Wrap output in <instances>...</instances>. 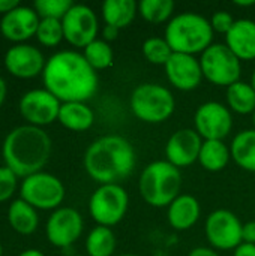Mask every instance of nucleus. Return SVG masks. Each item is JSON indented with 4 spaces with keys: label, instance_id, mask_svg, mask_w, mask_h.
I'll list each match as a JSON object with an SVG mask.
<instances>
[{
    "label": "nucleus",
    "instance_id": "33",
    "mask_svg": "<svg viewBox=\"0 0 255 256\" xmlns=\"http://www.w3.org/2000/svg\"><path fill=\"white\" fill-rule=\"evenodd\" d=\"M17 178H18L17 174L12 170H9L6 165L0 166V202L8 201L14 195L18 186Z\"/></svg>",
    "mask_w": 255,
    "mask_h": 256
},
{
    "label": "nucleus",
    "instance_id": "42",
    "mask_svg": "<svg viewBox=\"0 0 255 256\" xmlns=\"http://www.w3.org/2000/svg\"><path fill=\"white\" fill-rule=\"evenodd\" d=\"M237 6H252L255 4V0H249V2H236Z\"/></svg>",
    "mask_w": 255,
    "mask_h": 256
},
{
    "label": "nucleus",
    "instance_id": "46",
    "mask_svg": "<svg viewBox=\"0 0 255 256\" xmlns=\"http://www.w3.org/2000/svg\"><path fill=\"white\" fill-rule=\"evenodd\" d=\"M119 256H135V255H131V254H123V255H119Z\"/></svg>",
    "mask_w": 255,
    "mask_h": 256
},
{
    "label": "nucleus",
    "instance_id": "12",
    "mask_svg": "<svg viewBox=\"0 0 255 256\" xmlns=\"http://www.w3.org/2000/svg\"><path fill=\"white\" fill-rule=\"evenodd\" d=\"M65 39L80 48H86L96 39L98 18L93 9L86 4H74L62 20Z\"/></svg>",
    "mask_w": 255,
    "mask_h": 256
},
{
    "label": "nucleus",
    "instance_id": "25",
    "mask_svg": "<svg viewBox=\"0 0 255 256\" xmlns=\"http://www.w3.org/2000/svg\"><path fill=\"white\" fill-rule=\"evenodd\" d=\"M230 154L231 152L222 141H204L200 150L198 162L204 170L218 172L227 166Z\"/></svg>",
    "mask_w": 255,
    "mask_h": 256
},
{
    "label": "nucleus",
    "instance_id": "23",
    "mask_svg": "<svg viewBox=\"0 0 255 256\" xmlns=\"http://www.w3.org/2000/svg\"><path fill=\"white\" fill-rule=\"evenodd\" d=\"M137 8L138 6L134 0H105L102 4V16L107 26L120 30L134 21Z\"/></svg>",
    "mask_w": 255,
    "mask_h": 256
},
{
    "label": "nucleus",
    "instance_id": "31",
    "mask_svg": "<svg viewBox=\"0 0 255 256\" xmlns=\"http://www.w3.org/2000/svg\"><path fill=\"white\" fill-rule=\"evenodd\" d=\"M143 54L150 63L165 66V63L173 56V50L165 38H149L143 44Z\"/></svg>",
    "mask_w": 255,
    "mask_h": 256
},
{
    "label": "nucleus",
    "instance_id": "29",
    "mask_svg": "<svg viewBox=\"0 0 255 256\" xmlns=\"http://www.w3.org/2000/svg\"><path fill=\"white\" fill-rule=\"evenodd\" d=\"M87 60V63L96 70V69H107L113 64V50L111 46L101 39H95L84 48L83 54Z\"/></svg>",
    "mask_w": 255,
    "mask_h": 256
},
{
    "label": "nucleus",
    "instance_id": "44",
    "mask_svg": "<svg viewBox=\"0 0 255 256\" xmlns=\"http://www.w3.org/2000/svg\"><path fill=\"white\" fill-rule=\"evenodd\" d=\"M3 255V248H2V243H0V256Z\"/></svg>",
    "mask_w": 255,
    "mask_h": 256
},
{
    "label": "nucleus",
    "instance_id": "1",
    "mask_svg": "<svg viewBox=\"0 0 255 256\" xmlns=\"http://www.w3.org/2000/svg\"><path fill=\"white\" fill-rule=\"evenodd\" d=\"M44 84L59 100L84 102L98 90V75L86 57L77 51L53 54L42 72Z\"/></svg>",
    "mask_w": 255,
    "mask_h": 256
},
{
    "label": "nucleus",
    "instance_id": "18",
    "mask_svg": "<svg viewBox=\"0 0 255 256\" xmlns=\"http://www.w3.org/2000/svg\"><path fill=\"white\" fill-rule=\"evenodd\" d=\"M164 68L168 81L179 90L189 92L198 87V84L201 82V64L197 58H194V56L173 52Z\"/></svg>",
    "mask_w": 255,
    "mask_h": 256
},
{
    "label": "nucleus",
    "instance_id": "4",
    "mask_svg": "<svg viewBox=\"0 0 255 256\" xmlns=\"http://www.w3.org/2000/svg\"><path fill=\"white\" fill-rule=\"evenodd\" d=\"M213 39V28L209 20L194 12H183L170 20L165 27V40L173 52L194 56L204 52Z\"/></svg>",
    "mask_w": 255,
    "mask_h": 256
},
{
    "label": "nucleus",
    "instance_id": "9",
    "mask_svg": "<svg viewBox=\"0 0 255 256\" xmlns=\"http://www.w3.org/2000/svg\"><path fill=\"white\" fill-rule=\"evenodd\" d=\"M20 195L35 208L53 210L65 200V186L56 176L39 171L23 180Z\"/></svg>",
    "mask_w": 255,
    "mask_h": 256
},
{
    "label": "nucleus",
    "instance_id": "37",
    "mask_svg": "<svg viewBox=\"0 0 255 256\" xmlns=\"http://www.w3.org/2000/svg\"><path fill=\"white\" fill-rule=\"evenodd\" d=\"M18 4H20V2H17V0H0V12L5 15L9 10H12L14 8H17Z\"/></svg>",
    "mask_w": 255,
    "mask_h": 256
},
{
    "label": "nucleus",
    "instance_id": "38",
    "mask_svg": "<svg viewBox=\"0 0 255 256\" xmlns=\"http://www.w3.org/2000/svg\"><path fill=\"white\" fill-rule=\"evenodd\" d=\"M188 256H219L215 250L209 249V248H195L191 250V254Z\"/></svg>",
    "mask_w": 255,
    "mask_h": 256
},
{
    "label": "nucleus",
    "instance_id": "41",
    "mask_svg": "<svg viewBox=\"0 0 255 256\" xmlns=\"http://www.w3.org/2000/svg\"><path fill=\"white\" fill-rule=\"evenodd\" d=\"M18 256H45L41 250H38V249H27V250H24V252H21Z\"/></svg>",
    "mask_w": 255,
    "mask_h": 256
},
{
    "label": "nucleus",
    "instance_id": "17",
    "mask_svg": "<svg viewBox=\"0 0 255 256\" xmlns=\"http://www.w3.org/2000/svg\"><path fill=\"white\" fill-rule=\"evenodd\" d=\"M39 21L41 18L33 8L18 4L2 16L0 32L6 39L21 44L23 40L36 34Z\"/></svg>",
    "mask_w": 255,
    "mask_h": 256
},
{
    "label": "nucleus",
    "instance_id": "32",
    "mask_svg": "<svg viewBox=\"0 0 255 256\" xmlns=\"http://www.w3.org/2000/svg\"><path fill=\"white\" fill-rule=\"evenodd\" d=\"M74 6L71 0H36L33 9L41 18H56L63 20L68 10Z\"/></svg>",
    "mask_w": 255,
    "mask_h": 256
},
{
    "label": "nucleus",
    "instance_id": "2",
    "mask_svg": "<svg viewBox=\"0 0 255 256\" xmlns=\"http://www.w3.org/2000/svg\"><path fill=\"white\" fill-rule=\"evenodd\" d=\"M87 174L102 184H119L135 168V152L131 142L119 135H105L93 141L84 153Z\"/></svg>",
    "mask_w": 255,
    "mask_h": 256
},
{
    "label": "nucleus",
    "instance_id": "13",
    "mask_svg": "<svg viewBox=\"0 0 255 256\" xmlns=\"http://www.w3.org/2000/svg\"><path fill=\"white\" fill-rule=\"evenodd\" d=\"M194 123L197 134L206 141H222L233 128V117L222 104L206 102L195 111Z\"/></svg>",
    "mask_w": 255,
    "mask_h": 256
},
{
    "label": "nucleus",
    "instance_id": "20",
    "mask_svg": "<svg viewBox=\"0 0 255 256\" xmlns=\"http://www.w3.org/2000/svg\"><path fill=\"white\" fill-rule=\"evenodd\" d=\"M200 204L191 195H179L168 206V222L177 231L192 228L200 218Z\"/></svg>",
    "mask_w": 255,
    "mask_h": 256
},
{
    "label": "nucleus",
    "instance_id": "16",
    "mask_svg": "<svg viewBox=\"0 0 255 256\" xmlns=\"http://www.w3.org/2000/svg\"><path fill=\"white\" fill-rule=\"evenodd\" d=\"M203 141L201 136L194 129L176 130L165 146L167 160L176 168H183L192 165L198 160Z\"/></svg>",
    "mask_w": 255,
    "mask_h": 256
},
{
    "label": "nucleus",
    "instance_id": "11",
    "mask_svg": "<svg viewBox=\"0 0 255 256\" xmlns=\"http://www.w3.org/2000/svg\"><path fill=\"white\" fill-rule=\"evenodd\" d=\"M60 100L47 88H35L24 93L20 99V112L32 126H45L57 120Z\"/></svg>",
    "mask_w": 255,
    "mask_h": 256
},
{
    "label": "nucleus",
    "instance_id": "3",
    "mask_svg": "<svg viewBox=\"0 0 255 256\" xmlns=\"http://www.w3.org/2000/svg\"><path fill=\"white\" fill-rule=\"evenodd\" d=\"M2 154L5 165L17 177L26 178L47 165L51 154V138L38 126H17L5 138Z\"/></svg>",
    "mask_w": 255,
    "mask_h": 256
},
{
    "label": "nucleus",
    "instance_id": "21",
    "mask_svg": "<svg viewBox=\"0 0 255 256\" xmlns=\"http://www.w3.org/2000/svg\"><path fill=\"white\" fill-rule=\"evenodd\" d=\"M8 222L14 231L23 236H29L36 231L39 225V218L36 208L32 207L24 200L18 198L11 202L8 208Z\"/></svg>",
    "mask_w": 255,
    "mask_h": 256
},
{
    "label": "nucleus",
    "instance_id": "34",
    "mask_svg": "<svg viewBox=\"0 0 255 256\" xmlns=\"http://www.w3.org/2000/svg\"><path fill=\"white\" fill-rule=\"evenodd\" d=\"M210 24H212L213 32H218V33H224V34H227V33L230 32V28L233 27L234 20H233V16H231L228 12H225V10H219V12H215V14L212 15Z\"/></svg>",
    "mask_w": 255,
    "mask_h": 256
},
{
    "label": "nucleus",
    "instance_id": "47",
    "mask_svg": "<svg viewBox=\"0 0 255 256\" xmlns=\"http://www.w3.org/2000/svg\"><path fill=\"white\" fill-rule=\"evenodd\" d=\"M74 256H84V255H74Z\"/></svg>",
    "mask_w": 255,
    "mask_h": 256
},
{
    "label": "nucleus",
    "instance_id": "10",
    "mask_svg": "<svg viewBox=\"0 0 255 256\" xmlns=\"http://www.w3.org/2000/svg\"><path fill=\"white\" fill-rule=\"evenodd\" d=\"M242 228L243 225L234 213L215 210L206 220V237L213 248L230 250L242 244Z\"/></svg>",
    "mask_w": 255,
    "mask_h": 256
},
{
    "label": "nucleus",
    "instance_id": "27",
    "mask_svg": "<svg viewBox=\"0 0 255 256\" xmlns=\"http://www.w3.org/2000/svg\"><path fill=\"white\" fill-rule=\"evenodd\" d=\"M116 249V237L107 226L93 228L86 240V250L89 256H111Z\"/></svg>",
    "mask_w": 255,
    "mask_h": 256
},
{
    "label": "nucleus",
    "instance_id": "14",
    "mask_svg": "<svg viewBox=\"0 0 255 256\" xmlns=\"http://www.w3.org/2000/svg\"><path fill=\"white\" fill-rule=\"evenodd\" d=\"M47 238L56 248H69L74 244L83 232L81 214L71 208H57L47 222Z\"/></svg>",
    "mask_w": 255,
    "mask_h": 256
},
{
    "label": "nucleus",
    "instance_id": "22",
    "mask_svg": "<svg viewBox=\"0 0 255 256\" xmlns=\"http://www.w3.org/2000/svg\"><path fill=\"white\" fill-rule=\"evenodd\" d=\"M57 120L66 129L81 132L87 130L93 124L95 114L84 102H65L60 106Z\"/></svg>",
    "mask_w": 255,
    "mask_h": 256
},
{
    "label": "nucleus",
    "instance_id": "39",
    "mask_svg": "<svg viewBox=\"0 0 255 256\" xmlns=\"http://www.w3.org/2000/svg\"><path fill=\"white\" fill-rule=\"evenodd\" d=\"M119 34V28L117 27H113V26H107L104 27V38L105 40H114Z\"/></svg>",
    "mask_w": 255,
    "mask_h": 256
},
{
    "label": "nucleus",
    "instance_id": "35",
    "mask_svg": "<svg viewBox=\"0 0 255 256\" xmlns=\"http://www.w3.org/2000/svg\"><path fill=\"white\" fill-rule=\"evenodd\" d=\"M242 240L243 243L255 244V222H248L242 228Z\"/></svg>",
    "mask_w": 255,
    "mask_h": 256
},
{
    "label": "nucleus",
    "instance_id": "15",
    "mask_svg": "<svg viewBox=\"0 0 255 256\" xmlns=\"http://www.w3.org/2000/svg\"><path fill=\"white\" fill-rule=\"evenodd\" d=\"M47 60L39 48L29 44H17L5 54V68L18 78H33L44 72Z\"/></svg>",
    "mask_w": 255,
    "mask_h": 256
},
{
    "label": "nucleus",
    "instance_id": "24",
    "mask_svg": "<svg viewBox=\"0 0 255 256\" xmlns=\"http://www.w3.org/2000/svg\"><path fill=\"white\" fill-rule=\"evenodd\" d=\"M230 152L240 168L255 172V129L237 134L231 142Z\"/></svg>",
    "mask_w": 255,
    "mask_h": 256
},
{
    "label": "nucleus",
    "instance_id": "5",
    "mask_svg": "<svg viewBox=\"0 0 255 256\" xmlns=\"http://www.w3.org/2000/svg\"><path fill=\"white\" fill-rule=\"evenodd\" d=\"M138 186L147 204L152 207H167L179 196L182 174L168 160H156L143 170Z\"/></svg>",
    "mask_w": 255,
    "mask_h": 256
},
{
    "label": "nucleus",
    "instance_id": "36",
    "mask_svg": "<svg viewBox=\"0 0 255 256\" xmlns=\"http://www.w3.org/2000/svg\"><path fill=\"white\" fill-rule=\"evenodd\" d=\"M234 256H255V244L242 243L239 248H236Z\"/></svg>",
    "mask_w": 255,
    "mask_h": 256
},
{
    "label": "nucleus",
    "instance_id": "40",
    "mask_svg": "<svg viewBox=\"0 0 255 256\" xmlns=\"http://www.w3.org/2000/svg\"><path fill=\"white\" fill-rule=\"evenodd\" d=\"M6 93H8V86H6L5 80L2 78V75H0V106H2V104L5 102Z\"/></svg>",
    "mask_w": 255,
    "mask_h": 256
},
{
    "label": "nucleus",
    "instance_id": "28",
    "mask_svg": "<svg viewBox=\"0 0 255 256\" xmlns=\"http://www.w3.org/2000/svg\"><path fill=\"white\" fill-rule=\"evenodd\" d=\"M173 9V0H141L138 4L140 15L152 24L165 22L171 16Z\"/></svg>",
    "mask_w": 255,
    "mask_h": 256
},
{
    "label": "nucleus",
    "instance_id": "8",
    "mask_svg": "<svg viewBox=\"0 0 255 256\" xmlns=\"http://www.w3.org/2000/svg\"><path fill=\"white\" fill-rule=\"evenodd\" d=\"M128 194L120 184H102L90 196L89 212L99 226L117 225L128 210Z\"/></svg>",
    "mask_w": 255,
    "mask_h": 256
},
{
    "label": "nucleus",
    "instance_id": "26",
    "mask_svg": "<svg viewBox=\"0 0 255 256\" xmlns=\"http://www.w3.org/2000/svg\"><path fill=\"white\" fill-rule=\"evenodd\" d=\"M227 102L237 114H251L255 111V90L251 84L237 81L227 88Z\"/></svg>",
    "mask_w": 255,
    "mask_h": 256
},
{
    "label": "nucleus",
    "instance_id": "45",
    "mask_svg": "<svg viewBox=\"0 0 255 256\" xmlns=\"http://www.w3.org/2000/svg\"><path fill=\"white\" fill-rule=\"evenodd\" d=\"M252 122H254V128H255V111L252 112Z\"/></svg>",
    "mask_w": 255,
    "mask_h": 256
},
{
    "label": "nucleus",
    "instance_id": "6",
    "mask_svg": "<svg viewBox=\"0 0 255 256\" xmlns=\"http://www.w3.org/2000/svg\"><path fill=\"white\" fill-rule=\"evenodd\" d=\"M174 106L176 102L171 92L159 84H140L131 94V110L134 116L146 123L165 122L173 114Z\"/></svg>",
    "mask_w": 255,
    "mask_h": 256
},
{
    "label": "nucleus",
    "instance_id": "30",
    "mask_svg": "<svg viewBox=\"0 0 255 256\" xmlns=\"http://www.w3.org/2000/svg\"><path fill=\"white\" fill-rule=\"evenodd\" d=\"M38 40L45 46H56L65 38L62 20L56 18H41L36 34Z\"/></svg>",
    "mask_w": 255,
    "mask_h": 256
},
{
    "label": "nucleus",
    "instance_id": "19",
    "mask_svg": "<svg viewBox=\"0 0 255 256\" xmlns=\"http://www.w3.org/2000/svg\"><path fill=\"white\" fill-rule=\"evenodd\" d=\"M227 46L239 60L255 58V21L237 20L225 34Z\"/></svg>",
    "mask_w": 255,
    "mask_h": 256
},
{
    "label": "nucleus",
    "instance_id": "43",
    "mask_svg": "<svg viewBox=\"0 0 255 256\" xmlns=\"http://www.w3.org/2000/svg\"><path fill=\"white\" fill-rule=\"evenodd\" d=\"M251 86H252V88L255 90V70L254 74H252V76H251Z\"/></svg>",
    "mask_w": 255,
    "mask_h": 256
},
{
    "label": "nucleus",
    "instance_id": "7",
    "mask_svg": "<svg viewBox=\"0 0 255 256\" xmlns=\"http://www.w3.org/2000/svg\"><path fill=\"white\" fill-rule=\"evenodd\" d=\"M203 76L212 84L230 87L239 81L242 66L237 56L224 44L210 45L200 58Z\"/></svg>",
    "mask_w": 255,
    "mask_h": 256
}]
</instances>
